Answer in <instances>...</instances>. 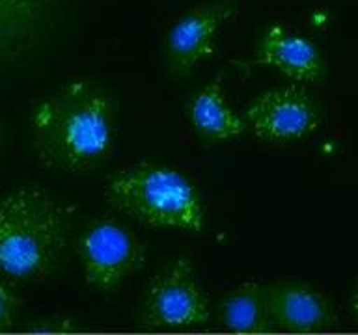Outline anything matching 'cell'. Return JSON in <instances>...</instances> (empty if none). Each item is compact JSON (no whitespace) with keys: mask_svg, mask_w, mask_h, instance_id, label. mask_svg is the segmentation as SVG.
<instances>
[{"mask_svg":"<svg viewBox=\"0 0 358 335\" xmlns=\"http://www.w3.org/2000/svg\"><path fill=\"white\" fill-rule=\"evenodd\" d=\"M105 200L116 212L150 228L198 233L206 205L183 173L157 162L123 168L106 179Z\"/></svg>","mask_w":358,"mask_h":335,"instance_id":"obj_3","label":"cell"},{"mask_svg":"<svg viewBox=\"0 0 358 335\" xmlns=\"http://www.w3.org/2000/svg\"><path fill=\"white\" fill-rule=\"evenodd\" d=\"M211 307L194 265L178 259L153 276L144 295L142 324L153 329H185L206 324Z\"/></svg>","mask_w":358,"mask_h":335,"instance_id":"obj_5","label":"cell"},{"mask_svg":"<svg viewBox=\"0 0 358 335\" xmlns=\"http://www.w3.org/2000/svg\"><path fill=\"white\" fill-rule=\"evenodd\" d=\"M71 209L39 184L0 195V272L39 281L60 268L71 242Z\"/></svg>","mask_w":358,"mask_h":335,"instance_id":"obj_2","label":"cell"},{"mask_svg":"<svg viewBox=\"0 0 358 335\" xmlns=\"http://www.w3.org/2000/svg\"><path fill=\"white\" fill-rule=\"evenodd\" d=\"M267 302L274 328L285 332H321L334 328L338 322L327 296L306 283L268 285Z\"/></svg>","mask_w":358,"mask_h":335,"instance_id":"obj_9","label":"cell"},{"mask_svg":"<svg viewBox=\"0 0 358 335\" xmlns=\"http://www.w3.org/2000/svg\"><path fill=\"white\" fill-rule=\"evenodd\" d=\"M351 311H352V317H355V322L358 326V285L355 287V292L351 296Z\"/></svg>","mask_w":358,"mask_h":335,"instance_id":"obj_14","label":"cell"},{"mask_svg":"<svg viewBox=\"0 0 358 335\" xmlns=\"http://www.w3.org/2000/svg\"><path fill=\"white\" fill-rule=\"evenodd\" d=\"M243 116L257 138L273 144L306 138L321 125L317 105L302 84L273 88L256 95Z\"/></svg>","mask_w":358,"mask_h":335,"instance_id":"obj_6","label":"cell"},{"mask_svg":"<svg viewBox=\"0 0 358 335\" xmlns=\"http://www.w3.org/2000/svg\"><path fill=\"white\" fill-rule=\"evenodd\" d=\"M220 320L231 332H268L274 329L267 302V287L259 283H243L231 290L220 304Z\"/></svg>","mask_w":358,"mask_h":335,"instance_id":"obj_11","label":"cell"},{"mask_svg":"<svg viewBox=\"0 0 358 335\" xmlns=\"http://www.w3.org/2000/svg\"><path fill=\"white\" fill-rule=\"evenodd\" d=\"M47 0H0V60L21 49L43 19Z\"/></svg>","mask_w":358,"mask_h":335,"instance_id":"obj_12","label":"cell"},{"mask_svg":"<svg viewBox=\"0 0 358 335\" xmlns=\"http://www.w3.org/2000/svg\"><path fill=\"white\" fill-rule=\"evenodd\" d=\"M185 110L198 136L209 144L239 138L248 125L245 116H239L226 103L220 75L206 84L200 91H196L185 106Z\"/></svg>","mask_w":358,"mask_h":335,"instance_id":"obj_10","label":"cell"},{"mask_svg":"<svg viewBox=\"0 0 358 335\" xmlns=\"http://www.w3.org/2000/svg\"><path fill=\"white\" fill-rule=\"evenodd\" d=\"M84 281L97 290H114L148 261V248L116 218L92 220L78 239Z\"/></svg>","mask_w":358,"mask_h":335,"instance_id":"obj_4","label":"cell"},{"mask_svg":"<svg viewBox=\"0 0 358 335\" xmlns=\"http://www.w3.org/2000/svg\"><path fill=\"white\" fill-rule=\"evenodd\" d=\"M0 145H2V127H0Z\"/></svg>","mask_w":358,"mask_h":335,"instance_id":"obj_15","label":"cell"},{"mask_svg":"<svg viewBox=\"0 0 358 335\" xmlns=\"http://www.w3.org/2000/svg\"><path fill=\"white\" fill-rule=\"evenodd\" d=\"M19 311V298L6 281L0 279V332L13 328Z\"/></svg>","mask_w":358,"mask_h":335,"instance_id":"obj_13","label":"cell"},{"mask_svg":"<svg viewBox=\"0 0 358 335\" xmlns=\"http://www.w3.org/2000/svg\"><path fill=\"white\" fill-rule=\"evenodd\" d=\"M237 13L235 0H215L192 8L168 30L162 54L176 77H189L200 61L217 50L218 34Z\"/></svg>","mask_w":358,"mask_h":335,"instance_id":"obj_7","label":"cell"},{"mask_svg":"<svg viewBox=\"0 0 358 335\" xmlns=\"http://www.w3.org/2000/svg\"><path fill=\"white\" fill-rule=\"evenodd\" d=\"M116 108L110 94L69 80L39 99L30 112V138L41 166L60 173L99 168L116 144Z\"/></svg>","mask_w":358,"mask_h":335,"instance_id":"obj_1","label":"cell"},{"mask_svg":"<svg viewBox=\"0 0 358 335\" xmlns=\"http://www.w3.org/2000/svg\"><path fill=\"white\" fill-rule=\"evenodd\" d=\"M254 66H267L299 84H315L324 78L327 64L321 50L304 36L284 24H271L259 36Z\"/></svg>","mask_w":358,"mask_h":335,"instance_id":"obj_8","label":"cell"}]
</instances>
